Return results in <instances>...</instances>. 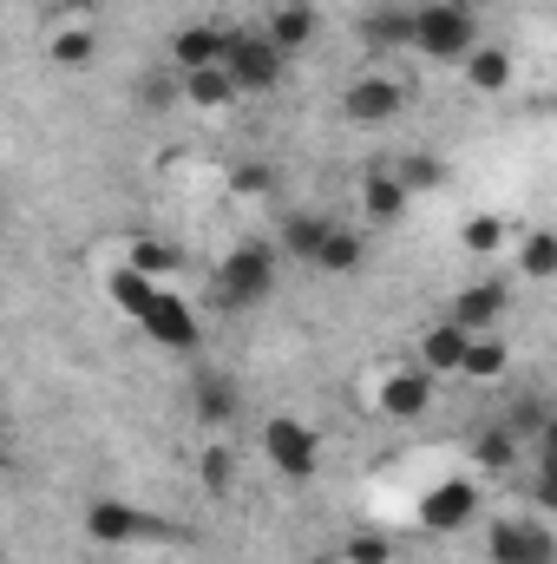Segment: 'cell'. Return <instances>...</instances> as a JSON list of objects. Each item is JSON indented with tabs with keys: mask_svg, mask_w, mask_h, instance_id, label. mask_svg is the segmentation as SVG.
<instances>
[{
	"mask_svg": "<svg viewBox=\"0 0 557 564\" xmlns=\"http://www.w3.org/2000/svg\"><path fill=\"white\" fill-rule=\"evenodd\" d=\"M472 40H479V20H472L466 0H426V7H414V53L452 66V59L472 53Z\"/></svg>",
	"mask_w": 557,
	"mask_h": 564,
	"instance_id": "1",
	"label": "cell"
},
{
	"mask_svg": "<svg viewBox=\"0 0 557 564\" xmlns=\"http://www.w3.org/2000/svg\"><path fill=\"white\" fill-rule=\"evenodd\" d=\"M217 302L223 308H256L276 295V250L270 243H237L223 263H217Z\"/></svg>",
	"mask_w": 557,
	"mask_h": 564,
	"instance_id": "2",
	"label": "cell"
},
{
	"mask_svg": "<svg viewBox=\"0 0 557 564\" xmlns=\"http://www.w3.org/2000/svg\"><path fill=\"white\" fill-rule=\"evenodd\" d=\"M288 59L263 33H223V79L237 86V99H256V93H276Z\"/></svg>",
	"mask_w": 557,
	"mask_h": 564,
	"instance_id": "3",
	"label": "cell"
},
{
	"mask_svg": "<svg viewBox=\"0 0 557 564\" xmlns=\"http://www.w3.org/2000/svg\"><path fill=\"white\" fill-rule=\"evenodd\" d=\"M263 453H270V466H276L282 479H315L321 433L308 421H295V414H276V421H263Z\"/></svg>",
	"mask_w": 557,
	"mask_h": 564,
	"instance_id": "4",
	"label": "cell"
},
{
	"mask_svg": "<svg viewBox=\"0 0 557 564\" xmlns=\"http://www.w3.org/2000/svg\"><path fill=\"white\" fill-rule=\"evenodd\" d=\"M86 539L119 552V545H139V539H171V525L139 512V506H125V499H92L86 506Z\"/></svg>",
	"mask_w": 557,
	"mask_h": 564,
	"instance_id": "5",
	"label": "cell"
},
{
	"mask_svg": "<svg viewBox=\"0 0 557 564\" xmlns=\"http://www.w3.org/2000/svg\"><path fill=\"white\" fill-rule=\"evenodd\" d=\"M407 79H394V73H361L348 93H341V119L348 126H387V119H401L407 112Z\"/></svg>",
	"mask_w": 557,
	"mask_h": 564,
	"instance_id": "6",
	"label": "cell"
},
{
	"mask_svg": "<svg viewBox=\"0 0 557 564\" xmlns=\"http://www.w3.org/2000/svg\"><path fill=\"white\" fill-rule=\"evenodd\" d=\"M485 552L492 564H557V532L545 519H499L492 525V539H485Z\"/></svg>",
	"mask_w": 557,
	"mask_h": 564,
	"instance_id": "7",
	"label": "cell"
},
{
	"mask_svg": "<svg viewBox=\"0 0 557 564\" xmlns=\"http://www.w3.org/2000/svg\"><path fill=\"white\" fill-rule=\"evenodd\" d=\"M139 335H151V341H157V348H171V355H190V348H197V315H190V302H184V295L157 289V295H151V308L139 315Z\"/></svg>",
	"mask_w": 557,
	"mask_h": 564,
	"instance_id": "8",
	"label": "cell"
},
{
	"mask_svg": "<svg viewBox=\"0 0 557 564\" xmlns=\"http://www.w3.org/2000/svg\"><path fill=\"white\" fill-rule=\"evenodd\" d=\"M505 308H512V282H472V289H459V295H452L446 322H452V328H466V335H492V328L505 322Z\"/></svg>",
	"mask_w": 557,
	"mask_h": 564,
	"instance_id": "9",
	"label": "cell"
},
{
	"mask_svg": "<svg viewBox=\"0 0 557 564\" xmlns=\"http://www.w3.org/2000/svg\"><path fill=\"white\" fill-rule=\"evenodd\" d=\"M374 408H381L387 421H419V414L433 408V375H426V368H387L381 388H374Z\"/></svg>",
	"mask_w": 557,
	"mask_h": 564,
	"instance_id": "10",
	"label": "cell"
},
{
	"mask_svg": "<svg viewBox=\"0 0 557 564\" xmlns=\"http://www.w3.org/2000/svg\"><path fill=\"white\" fill-rule=\"evenodd\" d=\"M243 414V388L230 381V375H217V368H197L190 375V421L197 426H230Z\"/></svg>",
	"mask_w": 557,
	"mask_h": 564,
	"instance_id": "11",
	"label": "cell"
},
{
	"mask_svg": "<svg viewBox=\"0 0 557 564\" xmlns=\"http://www.w3.org/2000/svg\"><path fill=\"white\" fill-rule=\"evenodd\" d=\"M472 512H479V486H466V479H446V486H433L419 499L426 532H459V525H472Z\"/></svg>",
	"mask_w": 557,
	"mask_h": 564,
	"instance_id": "12",
	"label": "cell"
},
{
	"mask_svg": "<svg viewBox=\"0 0 557 564\" xmlns=\"http://www.w3.org/2000/svg\"><path fill=\"white\" fill-rule=\"evenodd\" d=\"M223 33L230 26H210V20H190L171 33V73H204V66H223Z\"/></svg>",
	"mask_w": 557,
	"mask_h": 564,
	"instance_id": "13",
	"label": "cell"
},
{
	"mask_svg": "<svg viewBox=\"0 0 557 564\" xmlns=\"http://www.w3.org/2000/svg\"><path fill=\"white\" fill-rule=\"evenodd\" d=\"M315 33H321V13H315L308 0H282L276 13H270V26H263V40L276 46L282 59L302 53V46H315Z\"/></svg>",
	"mask_w": 557,
	"mask_h": 564,
	"instance_id": "14",
	"label": "cell"
},
{
	"mask_svg": "<svg viewBox=\"0 0 557 564\" xmlns=\"http://www.w3.org/2000/svg\"><path fill=\"white\" fill-rule=\"evenodd\" d=\"M46 59H53L59 73H86V66L99 59V33H92V20H59V26L46 33Z\"/></svg>",
	"mask_w": 557,
	"mask_h": 564,
	"instance_id": "15",
	"label": "cell"
},
{
	"mask_svg": "<svg viewBox=\"0 0 557 564\" xmlns=\"http://www.w3.org/2000/svg\"><path fill=\"white\" fill-rule=\"evenodd\" d=\"M407 204H414V197H407V184H401L394 171H368V177H361V217H368L374 230L401 224V217H407Z\"/></svg>",
	"mask_w": 557,
	"mask_h": 564,
	"instance_id": "16",
	"label": "cell"
},
{
	"mask_svg": "<svg viewBox=\"0 0 557 564\" xmlns=\"http://www.w3.org/2000/svg\"><path fill=\"white\" fill-rule=\"evenodd\" d=\"M321 276H354L361 263H368V237L361 230H348V224H328V237H321V250L308 257Z\"/></svg>",
	"mask_w": 557,
	"mask_h": 564,
	"instance_id": "17",
	"label": "cell"
},
{
	"mask_svg": "<svg viewBox=\"0 0 557 564\" xmlns=\"http://www.w3.org/2000/svg\"><path fill=\"white\" fill-rule=\"evenodd\" d=\"M466 328H452V322H433L426 335H419V368L433 375V381H446V375H459V361H466Z\"/></svg>",
	"mask_w": 557,
	"mask_h": 564,
	"instance_id": "18",
	"label": "cell"
},
{
	"mask_svg": "<svg viewBox=\"0 0 557 564\" xmlns=\"http://www.w3.org/2000/svg\"><path fill=\"white\" fill-rule=\"evenodd\" d=\"M237 479H243V453H237L230 440H210V446L197 453V486H204L210 499H230Z\"/></svg>",
	"mask_w": 557,
	"mask_h": 564,
	"instance_id": "19",
	"label": "cell"
},
{
	"mask_svg": "<svg viewBox=\"0 0 557 564\" xmlns=\"http://www.w3.org/2000/svg\"><path fill=\"white\" fill-rule=\"evenodd\" d=\"M361 40L368 46H387V53H407L414 46V7H374L361 20Z\"/></svg>",
	"mask_w": 557,
	"mask_h": 564,
	"instance_id": "20",
	"label": "cell"
},
{
	"mask_svg": "<svg viewBox=\"0 0 557 564\" xmlns=\"http://www.w3.org/2000/svg\"><path fill=\"white\" fill-rule=\"evenodd\" d=\"M505 368H512V341H505L499 328L466 341V361H459V375H466V381H499Z\"/></svg>",
	"mask_w": 557,
	"mask_h": 564,
	"instance_id": "21",
	"label": "cell"
},
{
	"mask_svg": "<svg viewBox=\"0 0 557 564\" xmlns=\"http://www.w3.org/2000/svg\"><path fill=\"white\" fill-rule=\"evenodd\" d=\"M177 99H190L197 112H223L237 99V86L223 79V66H204V73H177Z\"/></svg>",
	"mask_w": 557,
	"mask_h": 564,
	"instance_id": "22",
	"label": "cell"
},
{
	"mask_svg": "<svg viewBox=\"0 0 557 564\" xmlns=\"http://www.w3.org/2000/svg\"><path fill=\"white\" fill-rule=\"evenodd\" d=\"M466 79H472V93H505L512 86V53L505 46H472L466 53Z\"/></svg>",
	"mask_w": 557,
	"mask_h": 564,
	"instance_id": "23",
	"label": "cell"
},
{
	"mask_svg": "<svg viewBox=\"0 0 557 564\" xmlns=\"http://www.w3.org/2000/svg\"><path fill=\"white\" fill-rule=\"evenodd\" d=\"M328 224H335V217H321V210H295V217L282 224V250H288L295 263H308V257L321 250V237H328Z\"/></svg>",
	"mask_w": 557,
	"mask_h": 564,
	"instance_id": "24",
	"label": "cell"
},
{
	"mask_svg": "<svg viewBox=\"0 0 557 564\" xmlns=\"http://www.w3.org/2000/svg\"><path fill=\"white\" fill-rule=\"evenodd\" d=\"M518 276L525 282H551L557 276V237L551 230H525V243H518Z\"/></svg>",
	"mask_w": 557,
	"mask_h": 564,
	"instance_id": "25",
	"label": "cell"
},
{
	"mask_svg": "<svg viewBox=\"0 0 557 564\" xmlns=\"http://www.w3.org/2000/svg\"><path fill=\"white\" fill-rule=\"evenodd\" d=\"M106 289H112V302H119V308H125V315L139 322L144 308H151V295H157L164 282H151V276H139V270H125V263H119V270L106 276Z\"/></svg>",
	"mask_w": 557,
	"mask_h": 564,
	"instance_id": "26",
	"label": "cell"
},
{
	"mask_svg": "<svg viewBox=\"0 0 557 564\" xmlns=\"http://www.w3.org/2000/svg\"><path fill=\"white\" fill-rule=\"evenodd\" d=\"M472 453H479V466H485V473H512V466H518V440L505 433V421L479 426V440H472Z\"/></svg>",
	"mask_w": 557,
	"mask_h": 564,
	"instance_id": "27",
	"label": "cell"
},
{
	"mask_svg": "<svg viewBox=\"0 0 557 564\" xmlns=\"http://www.w3.org/2000/svg\"><path fill=\"white\" fill-rule=\"evenodd\" d=\"M125 270H139V276L164 282V276H177V250H171V243H157V237H132V250H125Z\"/></svg>",
	"mask_w": 557,
	"mask_h": 564,
	"instance_id": "28",
	"label": "cell"
},
{
	"mask_svg": "<svg viewBox=\"0 0 557 564\" xmlns=\"http://www.w3.org/2000/svg\"><path fill=\"white\" fill-rule=\"evenodd\" d=\"M505 217H492V210H479V217H466V230H459V243L472 250V257H499L505 250Z\"/></svg>",
	"mask_w": 557,
	"mask_h": 564,
	"instance_id": "29",
	"label": "cell"
},
{
	"mask_svg": "<svg viewBox=\"0 0 557 564\" xmlns=\"http://www.w3.org/2000/svg\"><path fill=\"white\" fill-rule=\"evenodd\" d=\"M132 99H139V112H171V106H177V73H171V66L144 73L139 86H132Z\"/></svg>",
	"mask_w": 557,
	"mask_h": 564,
	"instance_id": "30",
	"label": "cell"
},
{
	"mask_svg": "<svg viewBox=\"0 0 557 564\" xmlns=\"http://www.w3.org/2000/svg\"><path fill=\"white\" fill-rule=\"evenodd\" d=\"M230 191H237V197H270V191H276V164H263V158H243V164L230 171Z\"/></svg>",
	"mask_w": 557,
	"mask_h": 564,
	"instance_id": "31",
	"label": "cell"
},
{
	"mask_svg": "<svg viewBox=\"0 0 557 564\" xmlns=\"http://www.w3.org/2000/svg\"><path fill=\"white\" fill-rule=\"evenodd\" d=\"M394 177H401V184H407V197H414V191H433V184L446 177V164H439V158H401V164H394Z\"/></svg>",
	"mask_w": 557,
	"mask_h": 564,
	"instance_id": "32",
	"label": "cell"
},
{
	"mask_svg": "<svg viewBox=\"0 0 557 564\" xmlns=\"http://www.w3.org/2000/svg\"><path fill=\"white\" fill-rule=\"evenodd\" d=\"M341 558H348V564H394V545H387V539H374V532H361V539H348V545H341Z\"/></svg>",
	"mask_w": 557,
	"mask_h": 564,
	"instance_id": "33",
	"label": "cell"
},
{
	"mask_svg": "<svg viewBox=\"0 0 557 564\" xmlns=\"http://www.w3.org/2000/svg\"><path fill=\"white\" fill-rule=\"evenodd\" d=\"M0 473H7V426H0Z\"/></svg>",
	"mask_w": 557,
	"mask_h": 564,
	"instance_id": "34",
	"label": "cell"
},
{
	"mask_svg": "<svg viewBox=\"0 0 557 564\" xmlns=\"http://www.w3.org/2000/svg\"><path fill=\"white\" fill-rule=\"evenodd\" d=\"M0 237H7V197H0Z\"/></svg>",
	"mask_w": 557,
	"mask_h": 564,
	"instance_id": "35",
	"label": "cell"
},
{
	"mask_svg": "<svg viewBox=\"0 0 557 564\" xmlns=\"http://www.w3.org/2000/svg\"><path fill=\"white\" fill-rule=\"evenodd\" d=\"M86 7H92V0H86Z\"/></svg>",
	"mask_w": 557,
	"mask_h": 564,
	"instance_id": "36",
	"label": "cell"
}]
</instances>
